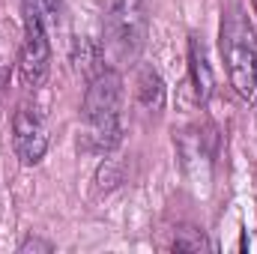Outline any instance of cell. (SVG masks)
<instances>
[{
	"instance_id": "cell-1",
	"label": "cell",
	"mask_w": 257,
	"mask_h": 254,
	"mask_svg": "<svg viewBox=\"0 0 257 254\" xmlns=\"http://www.w3.org/2000/svg\"><path fill=\"white\" fill-rule=\"evenodd\" d=\"M84 120L87 135L96 150H114L123 138V75L111 66H102L84 93Z\"/></svg>"
},
{
	"instance_id": "cell-2",
	"label": "cell",
	"mask_w": 257,
	"mask_h": 254,
	"mask_svg": "<svg viewBox=\"0 0 257 254\" xmlns=\"http://www.w3.org/2000/svg\"><path fill=\"white\" fill-rule=\"evenodd\" d=\"M218 48L233 90L242 99H251L257 90V33L239 6H230L221 15Z\"/></svg>"
},
{
	"instance_id": "cell-3",
	"label": "cell",
	"mask_w": 257,
	"mask_h": 254,
	"mask_svg": "<svg viewBox=\"0 0 257 254\" xmlns=\"http://www.w3.org/2000/svg\"><path fill=\"white\" fill-rule=\"evenodd\" d=\"M147 6L144 0H108L105 18H102V36H105V54L114 63H135L147 45Z\"/></svg>"
},
{
	"instance_id": "cell-4",
	"label": "cell",
	"mask_w": 257,
	"mask_h": 254,
	"mask_svg": "<svg viewBox=\"0 0 257 254\" xmlns=\"http://www.w3.org/2000/svg\"><path fill=\"white\" fill-rule=\"evenodd\" d=\"M51 66V42H48V27L33 18L24 15V42H21V54H18V75L24 87H39L48 75Z\"/></svg>"
},
{
	"instance_id": "cell-5",
	"label": "cell",
	"mask_w": 257,
	"mask_h": 254,
	"mask_svg": "<svg viewBox=\"0 0 257 254\" xmlns=\"http://www.w3.org/2000/svg\"><path fill=\"white\" fill-rule=\"evenodd\" d=\"M12 147L15 156L21 159V165H36L42 162L45 150H48V132L45 123L39 120L36 111H30L27 105H21L12 117Z\"/></svg>"
},
{
	"instance_id": "cell-6",
	"label": "cell",
	"mask_w": 257,
	"mask_h": 254,
	"mask_svg": "<svg viewBox=\"0 0 257 254\" xmlns=\"http://www.w3.org/2000/svg\"><path fill=\"white\" fill-rule=\"evenodd\" d=\"M189 72H192V84H194L197 102H200V105L209 102L212 87H215V78H212V66H209L206 45H203V39H197V36L189 39Z\"/></svg>"
},
{
	"instance_id": "cell-7",
	"label": "cell",
	"mask_w": 257,
	"mask_h": 254,
	"mask_svg": "<svg viewBox=\"0 0 257 254\" xmlns=\"http://www.w3.org/2000/svg\"><path fill=\"white\" fill-rule=\"evenodd\" d=\"M138 102L153 114L165 108V81L153 66H144L138 72Z\"/></svg>"
},
{
	"instance_id": "cell-8",
	"label": "cell",
	"mask_w": 257,
	"mask_h": 254,
	"mask_svg": "<svg viewBox=\"0 0 257 254\" xmlns=\"http://www.w3.org/2000/svg\"><path fill=\"white\" fill-rule=\"evenodd\" d=\"M24 15L39 18L51 30L60 21V0H24Z\"/></svg>"
},
{
	"instance_id": "cell-9",
	"label": "cell",
	"mask_w": 257,
	"mask_h": 254,
	"mask_svg": "<svg viewBox=\"0 0 257 254\" xmlns=\"http://www.w3.org/2000/svg\"><path fill=\"white\" fill-rule=\"evenodd\" d=\"M174 248L177 251H206L209 242H206V236L200 230H180L177 239H174Z\"/></svg>"
},
{
	"instance_id": "cell-10",
	"label": "cell",
	"mask_w": 257,
	"mask_h": 254,
	"mask_svg": "<svg viewBox=\"0 0 257 254\" xmlns=\"http://www.w3.org/2000/svg\"><path fill=\"white\" fill-rule=\"evenodd\" d=\"M18 251L21 254H30V251H54V242H48V239H39V236H27L21 245H18Z\"/></svg>"
}]
</instances>
